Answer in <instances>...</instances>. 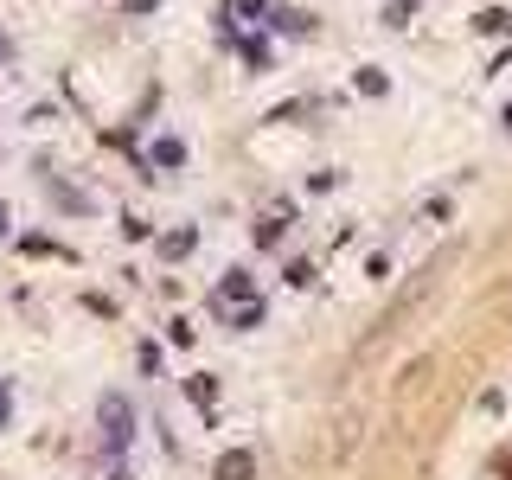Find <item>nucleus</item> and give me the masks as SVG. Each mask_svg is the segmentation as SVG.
Wrapping results in <instances>:
<instances>
[{
    "label": "nucleus",
    "instance_id": "1",
    "mask_svg": "<svg viewBox=\"0 0 512 480\" xmlns=\"http://www.w3.org/2000/svg\"><path fill=\"white\" fill-rule=\"evenodd\" d=\"M244 468H250V461H244V455H231V461H224L218 474H224V480H244Z\"/></svg>",
    "mask_w": 512,
    "mask_h": 480
}]
</instances>
